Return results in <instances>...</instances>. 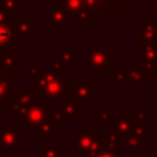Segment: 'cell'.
<instances>
[{
  "mask_svg": "<svg viewBox=\"0 0 157 157\" xmlns=\"http://www.w3.org/2000/svg\"><path fill=\"white\" fill-rule=\"evenodd\" d=\"M61 108H62L66 119H77V120L81 119V106H78L77 103H75L69 98L62 101V106Z\"/></svg>",
  "mask_w": 157,
  "mask_h": 157,
  "instance_id": "19",
  "label": "cell"
},
{
  "mask_svg": "<svg viewBox=\"0 0 157 157\" xmlns=\"http://www.w3.org/2000/svg\"><path fill=\"white\" fill-rule=\"evenodd\" d=\"M138 44L157 43V21L155 18H145L142 24L136 26Z\"/></svg>",
  "mask_w": 157,
  "mask_h": 157,
  "instance_id": "10",
  "label": "cell"
},
{
  "mask_svg": "<svg viewBox=\"0 0 157 157\" xmlns=\"http://www.w3.org/2000/svg\"><path fill=\"white\" fill-rule=\"evenodd\" d=\"M11 19H13V17H11V13H8V11L6 10L4 7H3L2 2H0V25L8 24Z\"/></svg>",
  "mask_w": 157,
  "mask_h": 157,
  "instance_id": "34",
  "label": "cell"
},
{
  "mask_svg": "<svg viewBox=\"0 0 157 157\" xmlns=\"http://www.w3.org/2000/svg\"><path fill=\"white\" fill-rule=\"evenodd\" d=\"M37 157H63L62 144H44L43 149L37 150Z\"/></svg>",
  "mask_w": 157,
  "mask_h": 157,
  "instance_id": "18",
  "label": "cell"
},
{
  "mask_svg": "<svg viewBox=\"0 0 157 157\" xmlns=\"http://www.w3.org/2000/svg\"><path fill=\"white\" fill-rule=\"evenodd\" d=\"M55 55H57L62 62H65L66 65H69V63L76 58V51H75V50H57V51H55Z\"/></svg>",
  "mask_w": 157,
  "mask_h": 157,
  "instance_id": "30",
  "label": "cell"
},
{
  "mask_svg": "<svg viewBox=\"0 0 157 157\" xmlns=\"http://www.w3.org/2000/svg\"><path fill=\"white\" fill-rule=\"evenodd\" d=\"M25 144V132L15 124L0 125V150H17Z\"/></svg>",
  "mask_w": 157,
  "mask_h": 157,
  "instance_id": "3",
  "label": "cell"
},
{
  "mask_svg": "<svg viewBox=\"0 0 157 157\" xmlns=\"http://www.w3.org/2000/svg\"><path fill=\"white\" fill-rule=\"evenodd\" d=\"M2 4H3V7L11 14L18 13V10H19V4L17 0H2Z\"/></svg>",
  "mask_w": 157,
  "mask_h": 157,
  "instance_id": "33",
  "label": "cell"
},
{
  "mask_svg": "<svg viewBox=\"0 0 157 157\" xmlns=\"http://www.w3.org/2000/svg\"><path fill=\"white\" fill-rule=\"evenodd\" d=\"M92 117H94L95 120H98L101 125L113 124V120H114V119H112V114H110V112L106 109V106H101L99 110H98V112H94Z\"/></svg>",
  "mask_w": 157,
  "mask_h": 157,
  "instance_id": "23",
  "label": "cell"
},
{
  "mask_svg": "<svg viewBox=\"0 0 157 157\" xmlns=\"http://www.w3.org/2000/svg\"><path fill=\"white\" fill-rule=\"evenodd\" d=\"M18 36L21 35L17 30L13 19L8 24L0 25V57L10 55L13 52V39Z\"/></svg>",
  "mask_w": 157,
  "mask_h": 157,
  "instance_id": "9",
  "label": "cell"
},
{
  "mask_svg": "<svg viewBox=\"0 0 157 157\" xmlns=\"http://www.w3.org/2000/svg\"><path fill=\"white\" fill-rule=\"evenodd\" d=\"M36 134H37L39 138H43V136H51V138H55V136H57V125L52 123V120H48V121L44 123V124L39 128Z\"/></svg>",
  "mask_w": 157,
  "mask_h": 157,
  "instance_id": "24",
  "label": "cell"
},
{
  "mask_svg": "<svg viewBox=\"0 0 157 157\" xmlns=\"http://www.w3.org/2000/svg\"><path fill=\"white\" fill-rule=\"evenodd\" d=\"M13 22L15 25L17 30L19 32V35L24 36V37H30L32 33L39 29V26L36 24H33L30 18H25V19L13 18Z\"/></svg>",
  "mask_w": 157,
  "mask_h": 157,
  "instance_id": "17",
  "label": "cell"
},
{
  "mask_svg": "<svg viewBox=\"0 0 157 157\" xmlns=\"http://www.w3.org/2000/svg\"><path fill=\"white\" fill-rule=\"evenodd\" d=\"M124 71L127 73L128 83L131 84V87H134V88H142L145 86L146 78H145L144 69H142L139 62H132L130 65V68L124 69Z\"/></svg>",
  "mask_w": 157,
  "mask_h": 157,
  "instance_id": "13",
  "label": "cell"
},
{
  "mask_svg": "<svg viewBox=\"0 0 157 157\" xmlns=\"http://www.w3.org/2000/svg\"><path fill=\"white\" fill-rule=\"evenodd\" d=\"M50 114H51V120L55 125H62L63 120L66 119L61 106H50Z\"/></svg>",
  "mask_w": 157,
  "mask_h": 157,
  "instance_id": "28",
  "label": "cell"
},
{
  "mask_svg": "<svg viewBox=\"0 0 157 157\" xmlns=\"http://www.w3.org/2000/svg\"><path fill=\"white\" fill-rule=\"evenodd\" d=\"M29 105H26L25 102H22L19 99L18 94H14L13 95V99L6 105V112L10 113L13 116V119H19V117H25L26 116V112Z\"/></svg>",
  "mask_w": 157,
  "mask_h": 157,
  "instance_id": "15",
  "label": "cell"
},
{
  "mask_svg": "<svg viewBox=\"0 0 157 157\" xmlns=\"http://www.w3.org/2000/svg\"><path fill=\"white\" fill-rule=\"evenodd\" d=\"M156 144H157V132H156Z\"/></svg>",
  "mask_w": 157,
  "mask_h": 157,
  "instance_id": "40",
  "label": "cell"
},
{
  "mask_svg": "<svg viewBox=\"0 0 157 157\" xmlns=\"http://www.w3.org/2000/svg\"><path fill=\"white\" fill-rule=\"evenodd\" d=\"M95 18H97V15H95L92 11L87 10V8H83V10L78 13V15L76 17V19H75V24L78 25V26H81V25H92Z\"/></svg>",
  "mask_w": 157,
  "mask_h": 157,
  "instance_id": "22",
  "label": "cell"
},
{
  "mask_svg": "<svg viewBox=\"0 0 157 157\" xmlns=\"http://www.w3.org/2000/svg\"><path fill=\"white\" fill-rule=\"evenodd\" d=\"M55 2H57V4H62V2H63V0H55ZM108 2H112V3H113V4H114V2H113V0H108ZM114 6H116V4H114ZM116 7H117V6H116ZM117 8H119V7H117ZM120 13H121V11H120Z\"/></svg>",
  "mask_w": 157,
  "mask_h": 157,
  "instance_id": "39",
  "label": "cell"
},
{
  "mask_svg": "<svg viewBox=\"0 0 157 157\" xmlns=\"http://www.w3.org/2000/svg\"><path fill=\"white\" fill-rule=\"evenodd\" d=\"M0 2H2V0H0Z\"/></svg>",
  "mask_w": 157,
  "mask_h": 157,
  "instance_id": "44",
  "label": "cell"
},
{
  "mask_svg": "<svg viewBox=\"0 0 157 157\" xmlns=\"http://www.w3.org/2000/svg\"><path fill=\"white\" fill-rule=\"evenodd\" d=\"M62 72H55L52 69H40L39 68L35 73L30 76V90L35 94L41 95L44 91V88L47 87V84L51 83L55 78H59Z\"/></svg>",
  "mask_w": 157,
  "mask_h": 157,
  "instance_id": "8",
  "label": "cell"
},
{
  "mask_svg": "<svg viewBox=\"0 0 157 157\" xmlns=\"http://www.w3.org/2000/svg\"><path fill=\"white\" fill-rule=\"evenodd\" d=\"M62 6L71 19H76L81 10L84 8V0H63Z\"/></svg>",
  "mask_w": 157,
  "mask_h": 157,
  "instance_id": "20",
  "label": "cell"
},
{
  "mask_svg": "<svg viewBox=\"0 0 157 157\" xmlns=\"http://www.w3.org/2000/svg\"><path fill=\"white\" fill-rule=\"evenodd\" d=\"M141 66H142V69H144L146 81H156V78H157V62L141 63Z\"/></svg>",
  "mask_w": 157,
  "mask_h": 157,
  "instance_id": "27",
  "label": "cell"
},
{
  "mask_svg": "<svg viewBox=\"0 0 157 157\" xmlns=\"http://www.w3.org/2000/svg\"><path fill=\"white\" fill-rule=\"evenodd\" d=\"M141 157H149V156H141Z\"/></svg>",
  "mask_w": 157,
  "mask_h": 157,
  "instance_id": "43",
  "label": "cell"
},
{
  "mask_svg": "<svg viewBox=\"0 0 157 157\" xmlns=\"http://www.w3.org/2000/svg\"><path fill=\"white\" fill-rule=\"evenodd\" d=\"M99 131H76L75 132V156L90 157L99 152L101 149Z\"/></svg>",
  "mask_w": 157,
  "mask_h": 157,
  "instance_id": "2",
  "label": "cell"
},
{
  "mask_svg": "<svg viewBox=\"0 0 157 157\" xmlns=\"http://www.w3.org/2000/svg\"><path fill=\"white\" fill-rule=\"evenodd\" d=\"M136 57L139 63L146 62H157V43L153 44H138Z\"/></svg>",
  "mask_w": 157,
  "mask_h": 157,
  "instance_id": "14",
  "label": "cell"
},
{
  "mask_svg": "<svg viewBox=\"0 0 157 157\" xmlns=\"http://www.w3.org/2000/svg\"><path fill=\"white\" fill-rule=\"evenodd\" d=\"M18 68V57L10 54V55H4L2 57V61H0V69H4L7 71H14V69Z\"/></svg>",
  "mask_w": 157,
  "mask_h": 157,
  "instance_id": "26",
  "label": "cell"
},
{
  "mask_svg": "<svg viewBox=\"0 0 157 157\" xmlns=\"http://www.w3.org/2000/svg\"><path fill=\"white\" fill-rule=\"evenodd\" d=\"M136 113H138L144 120H149L150 119V113L145 110L144 106H138V109H136Z\"/></svg>",
  "mask_w": 157,
  "mask_h": 157,
  "instance_id": "36",
  "label": "cell"
},
{
  "mask_svg": "<svg viewBox=\"0 0 157 157\" xmlns=\"http://www.w3.org/2000/svg\"><path fill=\"white\" fill-rule=\"evenodd\" d=\"M132 135L138 136L141 139H145V138H149L150 136V125L146 124L145 121H141L138 124H135L132 130Z\"/></svg>",
  "mask_w": 157,
  "mask_h": 157,
  "instance_id": "29",
  "label": "cell"
},
{
  "mask_svg": "<svg viewBox=\"0 0 157 157\" xmlns=\"http://www.w3.org/2000/svg\"><path fill=\"white\" fill-rule=\"evenodd\" d=\"M37 69H39V66H37V63L36 62H26L25 63L24 72H25V75H28V76H32Z\"/></svg>",
  "mask_w": 157,
  "mask_h": 157,
  "instance_id": "35",
  "label": "cell"
},
{
  "mask_svg": "<svg viewBox=\"0 0 157 157\" xmlns=\"http://www.w3.org/2000/svg\"><path fill=\"white\" fill-rule=\"evenodd\" d=\"M68 68H69V65L62 62L57 55H51L50 57V69H52L55 72H62L63 69H68Z\"/></svg>",
  "mask_w": 157,
  "mask_h": 157,
  "instance_id": "32",
  "label": "cell"
},
{
  "mask_svg": "<svg viewBox=\"0 0 157 157\" xmlns=\"http://www.w3.org/2000/svg\"><path fill=\"white\" fill-rule=\"evenodd\" d=\"M19 157H29V156H19Z\"/></svg>",
  "mask_w": 157,
  "mask_h": 157,
  "instance_id": "42",
  "label": "cell"
},
{
  "mask_svg": "<svg viewBox=\"0 0 157 157\" xmlns=\"http://www.w3.org/2000/svg\"><path fill=\"white\" fill-rule=\"evenodd\" d=\"M17 94H18L19 99H21L22 102H25L26 105H32V103L39 101V95L35 94V92L30 90V87H19Z\"/></svg>",
  "mask_w": 157,
  "mask_h": 157,
  "instance_id": "21",
  "label": "cell"
},
{
  "mask_svg": "<svg viewBox=\"0 0 157 157\" xmlns=\"http://www.w3.org/2000/svg\"><path fill=\"white\" fill-rule=\"evenodd\" d=\"M150 13H157V0H152V4L149 8Z\"/></svg>",
  "mask_w": 157,
  "mask_h": 157,
  "instance_id": "38",
  "label": "cell"
},
{
  "mask_svg": "<svg viewBox=\"0 0 157 157\" xmlns=\"http://www.w3.org/2000/svg\"><path fill=\"white\" fill-rule=\"evenodd\" d=\"M17 2H18L19 6H24V7H30L33 0H17Z\"/></svg>",
  "mask_w": 157,
  "mask_h": 157,
  "instance_id": "37",
  "label": "cell"
},
{
  "mask_svg": "<svg viewBox=\"0 0 157 157\" xmlns=\"http://www.w3.org/2000/svg\"><path fill=\"white\" fill-rule=\"evenodd\" d=\"M48 120H51V114H50V108H47L44 105L43 99H39L37 102L29 105L25 116V124L28 127H30V131L37 132V130L47 123Z\"/></svg>",
  "mask_w": 157,
  "mask_h": 157,
  "instance_id": "5",
  "label": "cell"
},
{
  "mask_svg": "<svg viewBox=\"0 0 157 157\" xmlns=\"http://www.w3.org/2000/svg\"><path fill=\"white\" fill-rule=\"evenodd\" d=\"M68 92V83L66 80H63L62 77L55 78L51 83L47 84V87L43 91V97H46L47 99H54V101H59L63 95Z\"/></svg>",
  "mask_w": 157,
  "mask_h": 157,
  "instance_id": "11",
  "label": "cell"
},
{
  "mask_svg": "<svg viewBox=\"0 0 157 157\" xmlns=\"http://www.w3.org/2000/svg\"><path fill=\"white\" fill-rule=\"evenodd\" d=\"M13 71L0 75V106H4L13 99Z\"/></svg>",
  "mask_w": 157,
  "mask_h": 157,
  "instance_id": "12",
  "label": "cell"
},
{
  "mask_svg": "<svg viewBox=\"0 0 157 157\" xmlns=\"http://www.w3.org/2000/svg\"><path fill=\"white\" fill-rule=\"evenodd\" d=\"M123 146H125L127 149L130 150H138V152H142L145 149V145H144V139L138 138L135 135H130L124 139V144Z\"/></svg>",
  "mask_w": 157,
  "mask_h": 157,
  "instance_id": "25",
  "label": "cell"
},
{
  "mask_svg": "<svg viewBox=\"0 0 157 157\" xmlns=\"http://www.w3.org/2000/svg\"><path fill=\"white\" fill-rule=\"evenodd\" d=\"M113 51L108 50L103 43L87 44V65L92 69L95 76H103L108 69H113L112 63Z\"/></svg>",
  "mask_w": 157,
  "mask_h": 157,
  "instance_id": "1",
  "label": "cell"
},
{
  "mask_svg": "<svg viewBox=\"0 0 157 157\" xmlns=\"http://www.w3.org/2000/svg\"><path fill=\"white\" fill-rule=\"evenodd\" d=\"M119 147H120V145L112 144L105 136H102L99 152L95 153L94 156H90V157H121V155L119 153Z\"/></svg>",
  "mask_w": 157,
  "mask_h": 157,
  "instance_id": "16",
  "label": "cell"
},
{
  "mask_svg": "<svg viewBox=\"0 0 157 157\" xmlns=\"http://www.w3.org/2000/svg\"><path fill=\"white\" fill-rule=\"evenodd\" d=\"M141 121H145V120L136 112H134V113L121 112V113H119V117L113 120L112 127H113L114 132L123 138V144H124V139L127 136L132 135V130L135 127V124H138Z\"/></svg>",
  "mask_w": 157,
  "mask_h": 157,
  "instance_id": "7",
  "label": "cell"
},
{
  "mask_svg": "<svg viewBox=\"0 0 157 157\" xmlns=\"http://www.w3.org/2000/svg\"><path fill=\"white\" fill-rule=\"evenodd\" d=\"M155 83H156V87H157V78H156V81H155Z\"/></svg>",
  "mask_w": 157,
  "mask_h": 157,
  "instance_id": "41",
  "label": "cell"
},
{
  "mask_svg": "<svg viewBox=\"0 0 157 157\" xmlns=\"http://www.w3.org/2000/svg\"><path fill=\"white\" fill-rule=\"evenodd\" d=\"M112 72H113V77H114V80L117 81L119 87L124 88L125 84L128 83V77H127L125 71H120V69H117V68H113L112 69Z\"/></svg>",
  "mask_w": 157,
  "mask_h": 157,
  "instance_id": "31",
  "label": "cell"
},
{
  "mask_svg": "<svg viewBox=\"0 0 157 157\" xmlns=\"http://www.w3.org/2000/svg\"><path fill=\"white\" fill-rule=\"evenodd\" d=\"M68 97L71 101L84 108L90 101L94 99V81L92 80H77L68 88Z\"/></svg>",
  "mask_w": 157,
  "mask_h": 157,
  "instance_id": "6",
  "label": "cell"
},
{
  "mask_svg": "<svg viewBox=\"0 0 157 157\" xmlns=\"http://www.w3.org/2000/svg\"><path fill=\"white\" fill-rule=\"evenodd\" d=\"M43 24L50 26L51 32H68L69 17L62 6L54 4L43 14Z\"/></svg>",
  "mask_w": 157,
  "mask_h": 157,
  "instance_id": "4",
  "label": "cell"
}]
</instances>
